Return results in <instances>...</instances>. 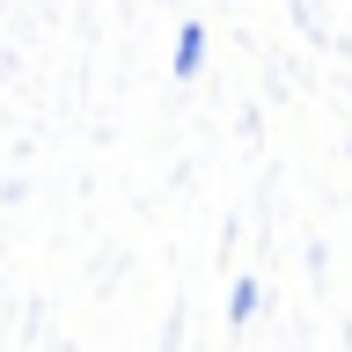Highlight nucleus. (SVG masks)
I'll return each instance as SVG.
<instances>
[{
  "instance_id": "nucleus-1",
  "label": "nucleus",
  "mask_w": 352,
  "mask_h": 352,
  "mask_svg": "<svg viewBox=\"0 0 352 352\" xmlns=\"http://www.w3.org/2000/svg\"><path fill=\"white\" fill-rule=\"evenodd\" d=\"M198 59H206V30H198V22H184V37H176V81H191Z\"/></svg>"
},
{
  "instance_id": "nucleus-2",
  "label": "nucleus",
  "mask_w": 352,
  "mask_h": 352,
  "mask_svg": "<svg viewBox=\"0 0 352 352\" xmlns=\"http://www.w3.org/2000/svg\"><path fill=\"white\" fill-rule=\"evenodd\" d=\"M228 316H235V323H242V316H257V286H250V279L228 294Z\"/></svg>"
}]
</instances>
